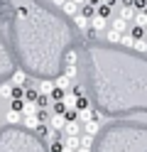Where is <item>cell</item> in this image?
Instances as JSON below:
<instances>
[{
  "label": "cell",
  "mask_w": 147,
  "mask_h": 152,
  "mask_svg": "<svg viewBox=\"0 0 147 152\" xmlns=\"http://www.w3.org/2000/svg\"><path fill=\"white\" fill-rule=\"evenodd\" d=\"M64 125H66V115H64V113H54L52 110V115H49V128L64 130Z\"/></svg>",
  "instance_id": "obj_1"
},
{
  "label": "cell",
  "mask_w": 147,
  "mask_h": 152,
  "mask_svg": "<svg viewBox=\"0 0 147 152\" xmlns=\"http://www.w3.org/2000/svg\"><path fill=\"white\" fill-rule=\"evenodd\" d=\"M54 83H56V88H64V91H69V88L74 86V79H71L69 74H61V76H56V79H54Z\"/></svg>",
  "instance_id": "obj_2"
},
{
  "label": "cell",
  "mask_w": 147,
  "mask_h": 152,
  "mask_svg": "<svg viewBox=\"0 0 147 152\" xmlns=\"http://www.w3.org/2000/svg\"><path fill=\"white\" fill-rule=\"evenodd\" d=\"M74 22H76V27H78V30L83 32V30H88V27H91V17H86L81 10H78V12L74 15Z\"/></svg>",
  "instance_id": "obj_3"
},
{
  "label": "cell",
  "mask_w": 147,
  "mask_h": 152,
  "mask_svg": "<svg viewBox=\"0 0 147 152\" xmlns=\"http://www.w3.org/2000/svg\"><path fill=\"white\" fill-rule=\"evenodd\" d=\"M130 25H132V22H127L125 17H120V15L110 22V27H113V30H118V32H127V30H130Z\"/></svg>",
  "instance_id": "obj_4"
},
{
  "label": "cell",
  "mask_w": 147,
  "mask_h": 152,
  "mask_svg": "<svg viewBox=\"0 0 147 152\" xmlns=\"http://www.w3.org/2000/svg\"><path fill=\"white\" fill-rule=\"evenodd\" d=\"M98 130H101V120L91 118V120H86V123H83V132H88V135H96Z\"/></svg>",
  "instance_id": "obj_5"
},
{
  "label": "cell",
  "mask_w": 147,
  "mask_h": 152,
  "mask_svg": "<svg viewBox=\"0 0 147 152\" xmlns=\"http://www.w3.org/2000/svg\"><path fill=\"white\" fill-rule=\"evenodd\" d=\"M91 30H96V32H103V30H105V17H103V15L96 12V15L91 17Z\"/></svg>",
  "instance_id": "obj_6"
},
{
  "label": "cell",
  "mask_w": 147,
  "mask_h": 152,
  "mask_svg": "<svg viewBox=\"0 0 147 152\" xmlns=\"http://www.w3.org/2000/svg\"><path fill=\"white\" fill-rule=\"evenodd\" d=\"M10 83H12V86H27L29 79H27V74H25V71H15V74H12V81H10Z\"/></svg>",
  "instance_id": "obj_7"
},
{
  "label": "cell",
  "mask_w": 147,
  "mask_h": 152,
  "mask_svg": "<svg viewBox=\"0 0 147 152\" xmlns=\"http://www.w3.org/2000/svg\"><path fill=\"white\" fill-rule=\"evenodd\" d=\"M54 88H56V83L49 81V79H42V81L37 83V91H39V93H52Z\"/></svg>",
  "instance_id": "obj_8"
},
{
  "label": "cell",
  "mask_w": 147,
  "mask_h": 152,
  "mask_svg": "<svg viewBox=\"0 0 147 152\" xmlns=\"http://www.w3.org/2000/svg\"><path fill=\"white\" fill-rule=\"evenodd\" d=\"M39 113V106H37V101H27L25 98V108H22V115H37Z\"/></svg>",
  "instance_id": "obj_9"
},
{
  "label": "cell",
  "mask_w": 147,
  "mask_h": 152,
  "mask_svg": "<svg viewBox=\"0 0 147 152\" xmlns=\"http://www.w3.org/2000/svg\"><path fill=\"white\" fill-rule=\"evenodd\" d=\"M61 10H64V15H69V17H74V15L78 12V5L74 3V0H66V3L61 5Z\"/></svg>",
  "instance_id": "obj_10"
},
{
  "label": "cell",
  "mask_w": 147,
  "mask_h": 152,
  "mask_svg": "<svg viewBox=\"0 0 147 152\" xmlns=\"http://www.w3.org/2000/svg\"><path fill=\"white\" fill-rule=\"evenodd\" d=\"M20 120H22V113L15 110V108H10V110H7V123H10V125H17Z\"/></svg>",
  "instance_id": "obj_11"
},
{
  "label": "cell",
  "mask_w": 147,
  "mask_h": 152,
  "mask_svg": "<svg viewBox=\"0 0 147 152\" xmlns=\"http://www.w3.org/2000/svg\"><path fill=\"white\" fill-rule=\"evenodd\" d=\"M120 37H123V32L113 30V27H110V30L105 32V39H108V42H113V44H120Z\"/></svg>",
  "instance_id": "obj_12"
},
{
  "label": "cell",
  "mask_w": 147,
  "mask_h": 152,
  "mask_svg": "<svg viewBox=\"0 0 147 152\" xmlns=\"http://www.w3.org/2000/svg\"><path fill=\"white\" fill-rule=\"evenodd\" d=\"M22 123H25V128H29V130H37L39 128V118L37 115H25Z\"/></svg>",
  "instance_id": "obj_13"
},
{
  "label": "cell",
  "mask_w": 147,
  "mask_h": 152,
  "mask_svg": "<svg viewBox=\"0 0 147 152\" xmlns=\"http://www.w3.org/2000/svg\"><path fill=\"white\" fill-rule=\"evenodd\" d=\"M49 103H52V96H49V93H39L37 96V106L39 108H49Z\"/></svg>",
  "instance_id": "obj_14"
},
{
  "label": "cell",
  "mask_w": 147,
  "mask_h": 152,
  "mask_svg": "<svg viewBox=\"0 0 147 152\" xmlns=\"http://www.w3.org/2000/svg\"><path fill=\"white\" fill-rule=\"evenodd\" d=\"M127 32H130L132 37H135V39H140V37H145V27H140V25H130V30H127Z\"/></svg>",
  "instance_id": "obj_15"
},
{
  "label": "cell",
  "mask_w": 147,
  "mask_h": 152,
  "mask_svg": "<svg viewBox=\"0 0 147 152\" xmlns=\"http://www.w3.org/2000/svg\"><path fill=\"white\" fill-rule=\"evenodd\" d=\"M93 118V108L88 106V108H83V110H78V120L81 123H86V120H91Z\"/></svg>",
  "instance_id": "obj_16"
},
{
  "label": "cell",
  "mask_w": 147,
  "mask_h": 152,
  "mask_svg": "<svg viewBox=\"0 0 147 152\" xmlns=\"http://www.w3.org/2000/svg\"><path fill=\"white\" fill-rule=\"evenodd\" d=\"M132 49H137V52H142V54H147V39H145V37H140V39H135V44H132Z\"/></svg>",
  "instance_id": "obj_17"
},
{
  "label": "cell",
  "mask_w": 147,
  "mask_h": 152,
  "mask_svg": "<svg viewBox=\"0 0 147 152\" xmlns=\"http://www.w3.org/2000/svg\"><path fill=\"white\" fill-rule=\"evenodd\" d=\"M110 10H113V7H110V5H105V3H101V5L96 7V12H98V15H103L105 20H108V17H110Z\"/></svg>",
  "instance_id": "obj_18"
},
{
  "label": "cell",
  "mask_w": 147,
  "mask_h": 152,
  "mask_svg": "<svg viewBox=\"0 0 147 152\" xmlns=\"http://www.w3.org/2000/svg\"><path fill=\"white\" fill-rule=\"evenodd\" d=\"M10 98H25V86H12V93Z\"/></svg>",
  "instance_id": "obj_19"
},
{
  "label": "cell",
  "mask_w": 147,
  "mask_h": 152,
  "mask_svg": "<svg viewBox=\"0 0 147 152\" xmlns=\"http://www.w3.org/2000/svg\"><path fill=\"white\" fill-rule=\"evenodd\" d=\"M52 110L54 113H64L66 110V103L64 101H52Z\"/></svg>",
  "instance_id": "obj_20"
},
{
  "label": "cell",
  "mask_w": 147,
  "mask_h": 152,
  "mask_svg": "<svg viewBox=\"0 0 147 152\" xmlns=\"http://www.w3.org/2000/svg\"><path fill=\"white\" fill-rule=\"evenodd\" d=\"M10 93H12V83H3V86H0V96L10 98Z\"/></svg>",
  "instance_id": "obj_21"
},
{
  "label": "cell",
  "mask_w": 147,
  "mask_h": 152,
  "mask_svg": "<svg viewBox=\"0 0 147 152\" xmlns=\"http://www.w3.org/2000/svg\"><path fill=\"white\" fill-rule=\"evenodd\" d=\"M64 93H66L64 88H54L52 93H49V96H52V101H64Z\"/></svg>",
  "instance_id": "obj_22"
},
{
  "label": "cell",
  "mask_w": 147,
  "mask_h": 152,
  "mask_svg": "<svg viewBox=\"0 0 147 152\" xmlns=\"http://www.w3.org/2000/svg\"><path fill=\"white\" fill-rule=\"evenodd\" d=\"M10 108H15V110L22 113V108H25V98H12V106H10Z\"/></svg>",
  "instance_id": "obj_23"
},
{
  "label": "cell",
  "mask_w": 147,
  "mask_h": 152,
  "mask_svg": "<svg viewBox=\"0 0 147 152\" xmlns=\"http://www.w3.org/2000/svg\"><path fill=\"white\" fill-rule=\"evenodd\" d=\"M76 64H66V69H64V74H69V76H71V79H76Z\"/></svg>",
  "instance_id": "obj_24"
},
{
  "label": "cell",
  "mask_w": 147,
  "mask_h": 152,
  "mask_svg": "<svg viewBox=\"0 0 147 152\" xmlns=\"http://www.w3.org/2000/svg\"><path fill=\"white\" fill-rule=\"evenodd\" d=\"M135 10H147V0H132Z\"/></svg>",
  "instance_id": "obj_25"
},
{
  "label": "cell",
  "mask_w": 147,
  "mask_h": 152,
  "mask_svg": "<svg viewBox=\"0 0 147 152\" xmlns=\"http://www.w3.org/2000/svg\"><path fill=\"white\" fill-rule=\"evenodd\" d=\"M61 150H64V142L61 140H54L52 142V152H61Z\"/></svg>",
  "instance_id": "obj_26"
},
{
  "label": "cell",
  "mask_w": 147,
  "mask_h": 152,
  "mask_svg": "<svg viewBox=\"0 0 147 152\" xmlns=\"http://www.w3.org/2000/svg\"><path fill=\"white\" fill-rule=\"evenodd\" d=\"M66 64H76V54H74V52L66 54Z\"/></svg>",
  "instance_id": "obj_27"
},
{
  "label": "cell",
  "mask_w": 147,
  "mask_h": 152,
  "mask_svg": "<svg viewBox=\"0 0 147 152\" xmlns=\"http://www.w3.org/2000/svg\"><path fill=\"white\" fill-rule=\"evenodd\" d=\"M76 152H91V147H86V145H81V147H76Z\"/></svg>",
  "instance_id": "obj_28"
},
{
  "label": "cell",
  "mask_w": 147,
  "mask_h": 152,
  "mask_svg": "<svg viewBox=\"0 0 147 152\" xmlns=\"http://www.w3.org/2000/svg\"><path fill=\"white\" fill-rule=\"evenodd\" d=\"M103 3H105V5H110V7H115V5H118V0H103Z\"/></svg>",
  "instance_id": "obj_29"
},
{
  "label": "cell",
  "mask_w": 147,
  "mask_h": 152,
  "mask_svg": "<svg viewBox=\"0 0 147 152\" xmlns=\"http://www.w3.org/2000/svg\"><path fill=\"white\" fill-rule=\"evenodd\" d=\"M88 3H91V5H96V7H98V5L103 3V0H88Z\"/></svg>",
  "instance_id": "obj_30"
},
{
  "label": "cell",
  "mask_w": 147,
  "mask_h": 152,
  "mask_svg": "<svg viewBox=\"0 0 147 152\" xmlns=\"http://www.w3.org/2000/svg\"><path fill=\"white\" fill-rule=\"evenodd\" d=\"M64 3H66V0H54V5H56V7H61Z\"/></svg>",
  "instance_id": "obj_31"
},
{
  "label": "cell",
  "mask_w": 147,
  "mask_h": 152,
  "mask_svg": "<svg viewBox=\"0 0 147 152\" xmlns=\"http://www.w3.org/2000/svg\"><path fill=\"white\" fill-rule=\"evenodd\" d=\"M74 3H76V5H78V7H81V5H83V3H88V0H74Z\"/></svg>",
  "instance_id": "obj_32"
},
{
  "label": "cell",
  "mask_w": 147,
  "mask_h": 152,
  "mask_svg": "<svg viewBox=\"0 0 147 152\" xmlns=\"http://www.w3.org/2000/svg\"><path fill=\"white\" fill-rule=\"evenodd\" d=\"M61 152H76V150H71V147H66V145H64V150H61Z\"/></svg>",
  "instance_id": "obj_33"
},
{
  "label": "cell",
  "mask_w": 147,
  "mask_h": 152,
  "mask_svg": "<svg viewBox=\"0 0 147 152\" xmlns=\"http://www.w3.org/2000/svg\"><path fill=\"white\" fill-rule=\"evenodd\" d=\"M0 101H3V96H0Z\"/></svg>",
  "instance_id": "obj_34"
}]
</instances>
